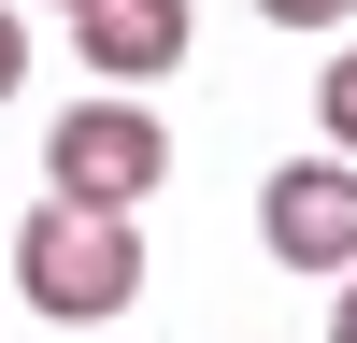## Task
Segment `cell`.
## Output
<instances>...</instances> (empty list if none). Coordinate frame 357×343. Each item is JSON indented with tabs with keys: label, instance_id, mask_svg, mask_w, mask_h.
I'll list each match as a JSON object with an SVG mask.
<instances>
[{
	"label": "cell",
	"instance_id": "1",
	"mask_svg": "<svg viewBox=\"0 0 357 343\" xmlns=\"http://www.w3.org/2000/svg\"><path fill=\"white\" fill-rule=\"evenodd\" d=\"M15 286L57 314V329H100V314L143 300V229H129V215H72V200H43V215L15 229Z\"/></svg>",
	"mask_w": 357,
	"mask_h": 343
},
{
	"label": "cell",
	"instance_id": "2",
	"mask_svg": "<svg viewBox=\"0 0 357 343\" xmlns=\"http://www.w3.org/2000/svg\"><path fill=\"white\" fill-rule=\"evenodd\" d=\"M43 172H57L72 215H129V200L172 172V129H158L143 100H72V114L43 129Z\"/></svg>",
	"mask_w": 357,
	"mask_h": 343
},
{
	"label": "cell",
	"instance_id": "3",
	"mask_svg": "<svg viewBox=\"0 0 357 343\" xmlns=\"http://www.w3.org/2000/svg\"><path fill=\"white\" fill-rule=\"evenodd\" d=\"M257 243L314 286H357V158H301L257 186Z\"/></svg>",
	"mask_w": 357,
	"mask_h": 343
},
{
	"label": "cell",
	"instance_id": "4",
	"mask_svg": "<svg viewBox=\"0 0 357 343\" xmlns=\"http://www.w3.org/2000/svg\"><path fill=\"white\" fill-rule=\"evenodd\" d=\"M72 57L100 72V100H114V86H143V72L186 57V0H86V15H72Z\"/></svg>",
	"mask_w": 357,
	"mask_h": 343
},
{
	"label": "cell",
	"instance_id": "5",
	"mask_svg": "<svg viewBox=\"0 0 357 343\" xmlns=\"http://www.w3.org/2000/svg\"><path fill=\"white\" fill-rule=\"evenodd\" d=\"M314 129H329V158H357V43L314 72Z\"/></svg>",
	"mask_w": 357,
	"mask_h": 343
},
{
	"label": "cell",
	"instance_id": "6",
	"mask_svg": "<svg viewBox=\"0 0 357 343\" xmlns=\"http://www.w3.org/2000/svg\"><path fill=\"white\" fill-rule=\"evenodd\" d=\"M15 86H29V15L0 0V100H15Z\"/></svg>",
	"mask_w": 357,
	"mask_h": 343
},
{
	"label": "cell",
	"instance_id": "7",
	"mask_svg": "<svg viewBox=\"0 0 357 343\" xmlns=\"http://www.w3.org/2000/svg\"><path fill=\"white\" fill-rule=\"evenodd\" d=\"M257 15H272V29H343L357 0H257Z\"/></svg>",
	"mask_w": 357,
	"mask_h": 343
},
{
	"label": "cell",
	"instance_id": "8",
	"mask_svg": "<svg viewBox=\"0 0 357 343\" xmlns=\"http://www.w3.org/2000/svg\"><path fill=\"white\" fill-rule=\"evenodd\" d=\"M329 343H357V286H329Z\"/></svg>",
	"mask_w": 357,
	"mask_h": 343
},
{
	"label": "cell",
	"instance_id": "9",
	"mask_svg": "<svg viewBox=\"0 0 357 343\" xmlns=\"http://www.w3.org/2000/svg\"><path fill=\"white\" fill-rule=\"evenodd\" d=\"M72 15H86V0H72Z\"/></svg>",
	"mask_w": 357,
	"mask_h": 343
}]
</instances>
